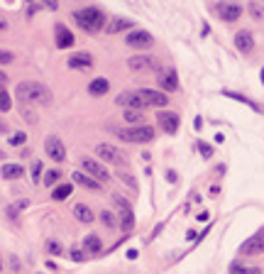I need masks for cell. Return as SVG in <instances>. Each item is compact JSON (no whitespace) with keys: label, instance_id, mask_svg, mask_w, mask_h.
<instances>
[{"label":"cell","instance_id":"33","mask_svg":"<svg viewBox=\"0 0 264 274\" xmlns=\"http://www.w3.org/2000/svg\"><path fill=\"white\" fill-rule=\"evenodd\" d=\"M125 120L127 122H140L142 120V113H140V110H125Z\"/></svg>","mask_w":264,"mask_h":274},{"label":"cell","instance_id":"32","mask_svg":"<svg viewBox=\"0 0 264 274\" xmlns=\"http://www.w3.org/2000/svg\"><path fill=\"white\" fill-rule=\"evenodd\" d=\"M57 182H59V172H57V169H52V172H47V174H44V183H47V186H54Z\"/></svg>","mask_w":264,"mask_h":274},{"label":"cell","instance_id":"37","mask_svg":"<svg viewBox=\"0 0 264 274\" xmlns=\"http://www.w3.org/2000/svg\"><path fill=\"white\" fill-rule=\"evenodd\" d=\"M198 150H201V154H203V157H210V154H213V147H210V145H203V142L198 145Z\"/></svg>","mask_w":264,"mask_h":274},{"label":"cell","instance_id":"25","mask_svg":"<svg viewBox=\"0 0 264 274\" xmlns=\"http://www.w3.org/2000/svg\"><path fill=\"white\" fill-rule=\"evenodd\" d=\"M71 196V183H61V186H57L54 188V201H64V198H69Z\"/></svg>","mask_w":264,"mask_h":274},{"label":"cell","instance_id":"1","mask_svg":"<svg viewBox=\"0 0 264 274\" xmlns=\"http://www.w3.org/2000/svg\"><path fill=\"white\" fill-rule=\"evenodd\" d=\"M15 95H17L20 103H34V105H49L52 103V91L44 84H39V81H22V84H17Z\"/></svg>","mask_w":264,"mask_h":274},{"label":"cell","instance_id":"15","mask_svg":"<svg viewBox=\"0 0 264 274\" xmlns=\"http://www.w3.org/2000/svg\"><path fill=\"white\" fill-rule=\"evenodd\" d=\"M71 179L79 183V186L88 188V191H100V188H103V183L95 182L93 177H88V174H84V172H74V174H71Z\"/></svg>","mask_w":264,"mask_h":274},{"label":"cell","instance_id":"6","mask_svg":"<svg viewBox=\"0 0 264 274\" xmlns=\"http://www.w3.org/2000/svg\"><path fill=\"white\" fill-rule=\"evenodd\" d=\"M125 42H127V47H132V49H149V47L154 44V37L145 30H135L127 34Z\"/></svg>","mask_w":264,"mask_h":274},{"label":"cell","instance_id":"28","mask_svg":"<svg viewBox=\"0 0 264 274\" xmlns=\"http://www.w3.org/2000/svg\"><path fill=\"white\" fill-rule=\"evenodd\" d=\"M10 108H12L10 95H7V91H5V89H0V110H2V113H7Z\"/></svg>","mask_w":264,"mask_h":274},{"label":"cell","instance_id":"2","mask_svg":"<svg viewBox=\"0 0 264 274\" xmlns=\"http://www.w3.org/2000/svg\"><path fill=\"white\" fill-rule=\"evenodd\" d=\"M74 20L79 22L81 30H86V32H98V30H103V25H105V15L98 7H81V10H76L74 12Z\"/></svg>","mask_w":264,"mask_h":274},{"label":"cell","instance_id":"5","mask_svg":"<svg viewBox=\"0 0 264 274\" xmlns=\"http://www.w3.org/2000/svg\"><path fill=\"white\" fill-rule=\"evenodd\" d=\"M81 164H84V169H86L88 177H93L95 182H100V183L110 182V174H108L105 164H100V162H95V159H88V157L81 162Z\"/></svg>","mask_w":264,"mask_h":274},{"label":"cell","instance_id":"42","mask_svg":"<svg viewBox=\"0 0 264 274\" xmlns=\"http://www.w3.org/2000/svg\"><path fill=\"white\" fill-rule=\"evenodd\" d=\"M0 270H2V262H0Z\"/></svg>","mask_w":264,"mask_h":274},{"label":"cell","instance_id":"35","mask_svg":"<svg viewBox=\"0 0 264 274\" xmlns=\"http://www.w3.org/2000/svg\"><path fill=\"white\" fill-rule=\"evenodd\" d=\"M250 12H252L257 20H262V17H264V7H260L257 2H250Z\"/></svg>","mask_w":264,"mask_h":274},{"label":"cell","instance_id":"13","mask_svg":"<svg viewBox=\"0 0 264 274\" xmlns=\"http://www.w3.org/2000/svg\"><path fill=\"white\" fill-rule=\"evenodd\" d=\"M159 86L164 91H176L178 89V76L174 69H159Z\"/></svg>","mask_w":264,"mask_h":274},{"label":"cell","instance_id":"36","mask_svg":"<svg viewBox=\"0 0 264 274\" xmlns=\"http://www.w3.org/2000/svg\"><path fill=\"white\" fill-rule=\"evenodd\" d=\"M71 260L84 262V260H86V252H84V250H79V247H74V250H71Z\"/></svg>","mask_w":264,"mask_h":274},{"label":"cell","instance_id":"30","mask_svg":"<svg viewBox=\"0 0 264 274\" xmlns=\"http://www.w3.org/2000/svg\"><path fill=\"white\" fill-rule=\"evenodd\" d=\"M47 252H49V255H61L64 247H61V243H57V240H49V243H47Z\"/></svg>","mask_w":264,"mask_h":274},{"label":"cell","instance_id":"24","mask_svg":"<svg viewBox=\"0 0 264 274\" xmlns=\"http://www.w3.org/2000/svg\"><path fill=\"white\" fill-rule=\"evenodd\" d=\"M130 27H132V22H130V20H125V17H115V20H113V22H110L105 30L110 32V34H115V32L130 30Z\"/></svg>","mask_w":264,"mask_h":274},{"label":"cell","instance_id":"10","mask_svg":"<svg viewBox=\"0 0 264 274\" xmlns=\"http://www.w3.org/2000/svg\"><path fill=\"white\" fill-rule=\"evenodd\" d=\"M240 252L242 255H260V252H264V228L257 230L250 240H245L242 247H240Z\"/></svg>","mask_w":264,"mask_h":274},{"label":"cell","instance_id":"27","mask_svg":"<svg viewBox=\"0 0 264 274\" xmlns=\"http://www.w3.org/2000/svg\"><path fill=\"white\" fill-rule=\"evenodd\" d=\"M100 220H103V225H105V228H115V225H117L115 215L110 213V211H100Z\"/></svg>","mask_w":264,"mask_h":274},{"label":"cell","instance_id":"39","mask_svg":"<svg viewBox=\"0 0 264 274\" xmlns=\"http://www.w3.org/2000/svg\"><path fill=\"white\" fill-rule=\"evenodd\" d=\"M0 30H7V22L5 20H0Z\"/></svg>","mask_w":264,"mask_h":274},{"label":"cell","instance_id":"11","mask_svg":"<svg viewBox=\"0 0 264 274\" xmlns=\"http://www.w3.org/2000/svg\"><path fill=\"white\" fill-rule=\"evenodd\" d=\"M140 98L145 100V105H159V108H164L167 103H169V98H167V93L162 91H152V89H140Z\"/></svg>","mask_w":264,"mask_h":274},{"label":"cell","instance_id":"29","mask_svg":"<svg viewBox=\"0 0 264 274\" xmlns=\"http://www.w3.org/2000/svg\"><path fill=\"white\" fill-rule=\"evenodd\" d=\"M25 140H27L25 132H15V135L10 137V145H12V147H20V145H25Z\"/></svg>","mask_w":264,"mask_h":274},{"label":"cell","instance_id":"3","mask_svg":"<svg viewBox=\"0 0 264 274\" xmlns=\"http://www.w3.org/2000/svg\"><path fill=\"white\" fill-rule=\"evenodd\" d=\"M117 135H120L122 140H127V142H140V145H145V142H152V140H154V127L137 125V127H130V130H120Z\"/></svg>","mask_w":264,"mask_h":274},{"label":"cell","instance_id":"26","mask_svg":"<svg viewBox=\"0 0 264 274\" xmlns=\"http://www.w3.org/2000/svg\"><path fill=\"white\" fill-rule=\"evenodd\" d=\"M230 274H260V267H245V265L235 262L230 267Z\"/></svg>","mask_w":264,"mask_h":274},{"label":"cell","instance_id":"4","mask_svg":"<svg viewBox=\"0 0 264 274\" xmlns=\"http://www.w3.org/2000/svg\"><path fill=\"white\" fill-rule=\"evenodd\" d=\"M113 201H115V206L120 208V228H122L125 233H130V230L135 228V215H132L130 203H127L122 196H113Z\"/></svg>","mask_w":264,"mask_h":274},{"label":"cell","instance_id":"41","mask_svg":"<svg viewBox=\"0 0 264 274\" xmlns=\"http://www.w3.org/2000/svg\"><path fill=\"white\" fill-rule=\"evenodd\" d=\"M0 79H2V81H5V76H2V74H0Z\"/></svg>","mask_w":264,"mask_h":274},{"label":"cell","instance_id":"31","mask_svg":"<svg viewBox=\"0 0 264 274\" xmlns=\"http://www.w3.org/2000/svg\"><path fill=\"white\" fill-rule=\"evenodd\" d=\"M39 177H42V162H32V182L39 183Z\"/></svg>","mask_w":264,"mask_h":274},{"label":"cell","instance_id":"7","mask_svg":"<svg viewBox=\"0 0 264 274\" xmlns=\"http://www.w3.org/2000/svg\"><path fill=\"white\" fill-rule=\"evenodd\" d=\"M44 150L49 154V159H54V162H64L66 159V147H64V142L59 140L57 135H49L44 140Z\"/></svg>","mask_w":264,"mask_h":274},{"label":"cell","instance_id":"38","mask_svg":"<svg viewBox=\"0 0 264 274\" xmlns=\"http://www.w3.org/2000/svg\"><path fill=\"white\" fill-rule=\"evenodd\" d=\"M120 179H122V182H127L130 186H132V188H137V183L132 182V177H130V174H120Z\"/></svg>","mask_w":264,"mask_h":274},{"label":"cell","instance_id":"40","mask_svg":"<svg viewBox=\"0 0 264 274\" xmlns=\"http://www.w3.org/2000/svg\"><path fill=\"white\" fill-rule=\"evenodd\" d=\"M262 84H264V66H262Z\"/></svg>","mask_w":264,"mask_h":274},{"label":"cell","instance_id":"34","mask_svg":"<svg viewBox=\"0 0 264 274\" xmlns=\"http://www.w3.org/2000/svg\"><path fill=\"white\" fill-rule=\"evenodd\" d=\"M15 61V54L7 52V49H0V64H12Z\"/></svg>","mask_w":264,"mask_h":274},{"label":"cell","instance_id":"16","mask_svg":"<svg viewBox=\"0 0 264 274\" xmlns=\"http://www.w3.org/2000/svg\"><path fill=\"white\" fill-rule=\"evenodd\" d=\"M127 66H130L132 71H147V69H159V66H157V59H152V57H132V59H127Z\"/></svg>","mask_w":264,"mask_h":274},{"label":"cell","instance_id":"21","mask_svg":"<svg viewBox=\"0 0 264 274\" xmlns=\"http://www.w3.org/2000/svg\"><path fill=\"white\" fill-rule=\"evenodd\" d=\"M100 250H103V243H100L98 235H86V238H84V252H88V255H98Z\"/></svg>","mask_w":264,"mask_h":274},{"label":"cell","instance_id":"18","mask_svg":"<svg viewBox=\"0 0 264 274\" xmlns=\"http://www.w3.org/2000/svg\"><path fill=\"white\" fill-rule=\"evenodd\" d=\"M71 44H74V34L69 32V27L57 25V47L59 49H69Z\"/></svg>","mask_w":264,"mask_h":274},{"label":"cell","instance_id":"17","mask_svg":"<svg viewBox=\"0 0 264 274\" xmlns=\"http://www.w3.org/2000/svg\"><path fill=\"white\" fill-rule=\"evenodd\" d=\"M235 47L240 49V52H252V47H255V39H252V34L247 30L237 32L235 34Z\"/></svg>","mask_w":264,"mask_h":274},{"label":"cell","instance_id":"12","mask_svg":"<svg viewBox=\"0 0 264 274\" xmlns=\"http://www.w3.org/2000/svg\"><path fill=\"white\" fill-rule=\"evenodd\" d=\"M157 120H159V127H162L167 135H174L176 130H178V115H176V113L162 110V113L157 115Z\"/></svg>","mask_w":264,"mask_h":274},{"label":"cell","instance_id":"22","mask_svg":"<svg viewBox=\"0 0 264 274\" xmlns=\"http://www.w3.org/2000/svg\"><path fill=\"white\" fill-rule=\"evenodd\" d=\"M74 215H76V218H79L81 223H93V220H95L93 211L88 208L86 203H76V206H74Z\"/></svg>","mask_w":264,"mask_h":274},{"label":"cell","instance_id":"8","mask_svg":"<svg viewBox=\"0 0 264 274\" xmlns=\"http://www.w3.org/2000/svg\"><path fill=\"white\" fill-rule=\"evenodd\" d=\"M95 154H98V159H103L108 164H125V154L120 152L117 147H113V145H98Z\"/></svg>","mask_w":264,"mask_h":274},{"label":"cell","instance_id":"9","mask_svg":"<svg viewBox=\"0 0 264 274\" xmlns=\"http://www.w3.org/2000/svg\"><path fill=\"white\" fill-rule=\"evenodd\" d=\"M115 103L122 105V108H127V110H142V108H145V100L140 98L137 91H122L115 98Z\"/></svg>","mask_w":264,"mask_h":274},{"label":"cell","instance_id":"14","mask_svg":"<svg viewBox=\"0 0 264 274\" xmlns=\"http://www.w3.org/2000/svg\"><path fill=\"white\" fill-rule=\"evenodd\" d=\"M218 12H220V17H223L225 22H235L237 17H242V7H240L237 2H223V5L218 7Z\"/></svg>","mask_w":264,"mask_h":274},{"label":"cell","instance_id":"23","mask_svg":"<svg viewBox=\"0 0 264 274\" xmlns=\"http://www.w3.org/2000/svg\"><path fill=\"white\" fill-rule=\"evenodd\" d=\"M2 179H20L22 177V164H2Z\"/></svg>","mask_w":264,"mask_h":274},{"label":"cell","instance_id":"19","mask_svg":"<svg viewBox=\"0 0 264 274\" xmlns=\"http://www.w3.org/2000/svg\"><path fill=\"white\" fill-rule=\"evenodd\" d=\"M69 66H71V69H90V66H93V57L86 54V52L74 54V57H69Z\"/></svg>","mask_w":264,"mask_h":274},{"label":"cell","instance_id":"20","mask_svg":"<svg viewBox=\"0 0 264 274\" xmlns=\"http://www.w3.org/2000/svg\"><path fill=\"white\" fill-rule=\"evenodd\" d=\"M108 89H110L108 79H93V81L88 84V93H90V95H105Z\"/></svg>","mask_w":264,"mask_h":274}]
</instances>
